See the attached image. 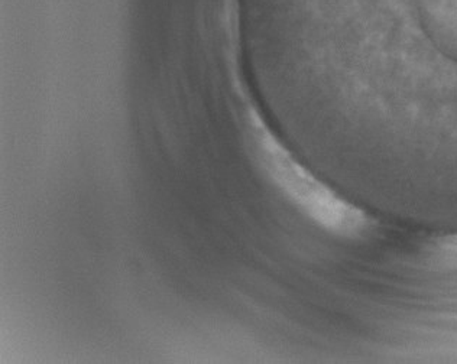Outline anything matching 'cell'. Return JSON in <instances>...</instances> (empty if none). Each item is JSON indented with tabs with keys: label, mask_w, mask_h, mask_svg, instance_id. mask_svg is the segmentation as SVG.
Returning <instances> with one entry per match:
<instances>
[{
	"label": "cell",
	"mask_w": 457,
	"mask_h": 364,
	"mask_svg": "<svg viewBox=\"0 0 457 364\" xmlns=\"http://www.w3.org/2000/svg\"><path fill=\"white\" fill-rule=\"evenodd\" d=\"M419 15L431 46L457 65V0H419Z\"/></svg>",
	"instance_id": "6da1fadb"
}]
</instances>
